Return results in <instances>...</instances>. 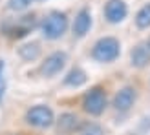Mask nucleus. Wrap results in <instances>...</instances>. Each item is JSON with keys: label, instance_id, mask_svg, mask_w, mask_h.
I'll return each instance as SVG.
<instances>
[{"label": "nucleus", "instance_id": "1", "mask_svg": "<svg viewBox=\"0 0 150 135\" xmlns=\"http://www.w3.org/2000/svg\"><path fill=\"white\" fill-rule=\"evenodd\" d=\"M66 27H68V17L61 11H51L46 18L42 20V35L50 40H55L59 37H62Z\"/></svg>", "mask_w": 150, "mask_h": 135}, {"label": "nucleus", "instance_id": "2", "mask_svg": "<svg viewBox=\"0 0 150 135\" xmlns=\"http://www.w3.org/2000/svg\"><path fill=\"white\" fill-rule=\"evenodd\" d=\"M119 51H121L119 40L114 39V37H104V39L95 42L92 57L99 62H112L119 57Z\"/></svg>", "mask_w": 150, "mask_h": 135}, {"label": "nucleus", "instance_id": "3", "mask_svg": "<svg viewBox=\"0 0 150 135\" xmlns=\"http://www.w3.org/2000/svg\"><path fill=\"white\" fill-rule=\"evenodd\" d=\"M26 121L31 126H37V128H48V126L53 124V111L48 106H33L28 110Z\"/></svg>", "mask_w": 150, "mask_h": 135}, {"label": "nucleus", "instance_id": "4", "mask_svg": "<svg viewBox=\"0 0 150 135\" xmlns=\"http://www.w3.org/2000/svg\"><path fill=\"white\" fill-rule=\"evenodd\" d=\"M82 106H84V110L90 115H101L104 111V108H106V93H104L101 88H93L92 91L84 97Z\"/></svg>", "mask_w": 150, "mask_h": 135}, {"label": "nucleus", "instance_id": "5", "mask_svg": "<svg viewBox=\"0 0 150 135\" xmlns=\"http://www.w3.org/2000/svg\"><path fill=\"white\" fill-rule=\"evenodd\" d=\"M66 60H68V57H66L64 51H55L50 57H46V60L40 64V73L44 77H53L64 68Z\"/></svg>", "mask_w": 150, "mask_h": 135}, {"label": "nucleus", "instance_id": "6", "mask_svg": "<svg viewBox=\"0 0 150 135\" xmlns=\"http://www.w3.org/2000/svg\"><path fill=\"white\" fill-rule=\"evenodd\" d=\"M126 13H128V7L123 0H110V2L104 6V15H106L108 22L112 24H119L126 18Z\"/></svg>", "mask_w": 150, "mask_h": 135}, {"label": "nucleus", "instance_id": "7", "mask_svg": "<svg viewBox=\"0 0 150 135\" xmlns=\"http://www.w3.org/2000/svg\"><path fill=\"white\" fill-rule=\"evenodd\" d=\"M134 102H136V91H134L132 88H123V89H119L117 95H115L114 106L119 111H126L134 106Z\"/></svg>", "mask_w": 150, "mask_h": 135}, {"label": "nucleus", "instance_id": "8", "mask_svg": "<svg viewBox=\"0 0 150 135\" xmlns=\"http://www.w3.org/2000/svg\"><path fill=\"white\" fill-rule=\"evenodd\" d=\"M90 27H92V13L88 9H81L75 17V22H73V35L75 37H84Z\"/></svg>", "mask_w": 150, "mask_h": 135}, {"label": "nucleus", "instance_id": "9", "mask_svg": "<svg viewBox=\"0 0 150 135\" xmlns=\"http://www.w3.org/2000/svg\"><path fill=\"white\" fill-rule=\"evenodd\" d=\"M130 58H132V64L136 66V68L146 66V64L150 62V49H148V46H146V42L137 44V46L132 49Z\"/></svg>", "mask_w": 150, "mask_h": 135}, {"label": "nucleus", "instance_id": "10", "mask_svg": "<svg viewBox=\"0 0 150 135\" xmlns=\"http://www.w3.org/2000/svg\"><path fill=\"white\" fill-rule=\"evenodd\" d=\"M77 128H79V117L75 113H62L61 119L57 121V130L61 133H71Z\"/></svg>", "mask_w": 150, "mask_h": 135}, {"label": "nucleus", "instance_id": "11", "mask_svg": "<svg viewBox=\"0 0 150 135\" xmlns=\"http://www.w3.org/2000/svg\"><path fill=\"white\" fill-rule=\"evenodd\" d=\"M86 82V73L81 70V68H75V70H71L68 73V77L64 79V84H68V86H75V88H79L82 86Z\"/></svg>", "mask_w": 150, "mask_h": 135}, {"label": "nucleus", "instance_id": "12", "mask_svg": "<svg viewBox=\"0 0 150 135\" xmlns=\"http://www.w3.org/2000/svg\"><path fill=\"white\" fill-rule=\"evenodd\" d=\"M18 55L24 58V60H35V58L40 55V48H39V44H37V42L24 44L22 48H18Z\"/></svg>", "mask_w": 150, "mask_h": 135}, {"label": "nucleus", "instance_id": "13", "mask_svg": "<svg viewBox=\"0 0 150 135\" xmlns=\"http://www.w3.org/2000/svg\"><path fill=\"white\" fill-rule=\"evenodd\" d=\"M136 24L139 29H146L150 27V4L143 6L139 9V13L136 15Z\"/></svg>", "mask_w": 150, "mask_h": 135}, {"label": "nucleus", "instance_id": "14", "mask_svg": "<svg viewBox=\"0 0 150 135\" xmlns=\"http://www.w3.org/2000/svg\"><path fill=\"white\" fill-rule=\"evenodd\" d=\"M33 4V0H9V9L13 11H24Z\"/></svg>", "mask_w": 150, "mask_h": 135}, {"label": "nucleus", "instance_id": "15", "mask_svg": "<svg viewBox=\"0 0 150 135\" xmlns=\"http://www.w3.org/2000/svg\"><path fill=\"white\" fill-rule=\"evenodd\" d=\"M81 135H103V128L97 124H86L82 128V133Z\"/></svg>", "mask_w": 150, "mask_h": 135}, {"label": "nucleus", "instance_id": "16", "mask_svg": "<svg viewBox=\"0 0 150 135\" xmlns=\"http://www.w3.org/2000/svg\"><path fill=\"white\" fill-rule=\"evenodd\" d=\"M4 60H0V101H2L4 89H6V79H4Z\"/></svg>", "mask_w": 150, "mask_h": 135}, {"label": "nucleus", "instance_id": "17", "mask_svg": "<svg viewBox=\"0 0 150 135\" xmlns=\"http://www.w3.org/2000/svg\"><path fill=\"white\" fill-rule=\"evenodd\" d=\"M146 46H148V49H150V39H148V40H146Z\"/></svg>", "mask_w": 150, "mask_h": 135}]
</instances>
